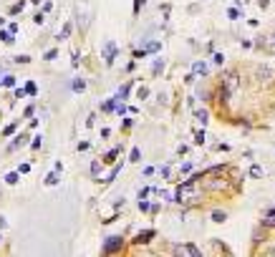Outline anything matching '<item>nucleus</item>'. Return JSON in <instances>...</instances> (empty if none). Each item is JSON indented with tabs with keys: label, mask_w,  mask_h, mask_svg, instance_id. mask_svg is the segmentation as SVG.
<instances>
[{
	"label": "nucleus",
	"mask_w": 275,
	"mask_h": 257,
	"mask_svg": "<svg viewBox=\"0 0 275 257\" xmlns=\"http://www.w3.org/2000/svg\"><path fill=\"white\" fill-rule=\"evenodd\" d=\"M116 154H119V149H114V151H109V154H106V161H114V156H116Z\"/></svg>",
	"instance_id": "obj_20"
},
{
	"label": "nucleus",
	"mask_w": 275,
	"mask_h": 257,
	"mask_svg": "<svg viewBox=\"0 0 275 257\" xmlns=\"http://www.w3.org/2000/svg\"><path fill=\"white\" fill-rule=\"evenodd\" d=\"M177 252H179V254H192V257H197V254H199V249H197L194 244H184V247H177Z\"/></svg>",
	"instance_id": "obj_4"
},
{
	"label": "nucleus",
	"mask_w": 275,
	"mask_h": 257,
	"mask_svg": "<svg viewBox=\"0 0 275 257\" xmlns=\"http://www.w3.org/2000/svg\"><path fill=\"white\" fill-rule=\"evenodd\" d=\"M222 61H225V56H222V53H215V63H217V66H220V63H222Z\"/></svg>",
	"instance_id": "obj_22"
},
{
	"label": "nucleus",
	"mask_w": 275,
	"mask_h": 257,
	"mask_svg": "<svg viewBox=\"0 0 275 257\" xmlns=\"http://www.w3.org/2000/svg\"><path fill=\"white\" fill-rule=\"evenodd\" d=\"M194 71H197V73H207V66H204V63H197Z\"/></svg>",
	"instance_id": "obj_15"
},
{
	"label": "nucleus",
	"mask_w": 275,
	"mask_h": 257,
	"mask_svg": "<svg viewBox=\"0 0 275 257\" xmlns=\"http://www.w3.org/2000/svg\"><path fill=\"white\" fill-rule=\"evenodd\" d=\"M71 31H74V26H71V23H66V26L61 28V36H58V41H66V38L71 36Z\"/></svg>",
	"instance_id": "obj_8"
},
{
	"label": "nucleus",
	"mask_w": 275,
	"mask_h": 257,
	"mask_svg": "<svg viewBox=\"0 0 275 257\" xmlns=\"http://www.w3.org/2000/svg\"><path fill=\"white\" fill-rule=\"evenodd\" d=\"M3 86H16V78H13V76H6V78H3Z\"/></svg>",
	"instance_id": "obj_12"
},
{
	"label": "nucleus",
	"mask_w": 275,
	"mask_h": 257,
	"mask_svg": "<svg viewBox=\"0 0 275 257\" xmlns=\"http://www.w3.org/2000/svg\"><path fill=\"white\" fill-rule=\"evenodd\" d=\"M192 192H194V182L189 179V182H184V184L177 189V202H184V197H189Z\"/></svg>",
	"instance_id": "obj_1"
},
{
	"label": "nucleus",
	"mask_w": 275,
	"mask_h": 257,
	"mask_svg": "<svg viewBox=\"0 0 275 257\" xmlns=\"http://www.w3.org/2000/svg\"><path fill=\"white\" fill-rule=\"evenodd\" d=\"M235 89H237V78H235V73H230V76L225 78V96L230 99V96L235 94Z\"/></svg>",
	"instance_id": "obj_3"
},
{
	"label": "nucleus",
	"mask_w": 275,
	"mask_h": 257,
	"mask_svg": "<svg viewBox=\"0 0 275 257\" xmlns=\"http://www.w3.org/2000/svg\"><path fill=\"white\" fill-rule=\"evenodd\" d=\"M0 41H3V43H13V38H11V33H8V31L0 33Z\"/></svg>",
	"instance_id": "obj_10"
},
{
	"label": "nucleus",
	"mask_w": 275,
	"mask_h": 257,
	"mask_svg": "<svg viewBox=\"0 0 275 257\" xmlns=\"http://www.w3.org/2000/svg\"><path fill=\"white\" fill-rule=\"evenodd\" d=\"M197 119H199V124H204L207 121V111H197Z\"/></svg>",
	"instance_id": "obj_16"
},
{
	"label": "nucleus",
	"mask_w": 275,
	"mask_h": 257,
	"mask_svg": "<svg viewBox=\"0 0 275 257\" xmlns=\"http://www.w3.org/2000/svg\"><path fill=\"white\" fill-rule=\"evenodd\" d=\"M0 86H3V81H0Z\"/></svg>",
	"instance_id": "obj_25"
},
{
	"label": "nucleus",
	"mask_w": 275,
	"mask_h": 257,
	"mask_svg": "<svg viewBox=\"0 0 275 257\" xmlns=\"http://www.w3.org/2000/svg\"><path fill=\"white\" fill-rule=\"evenodd\" d=\"M139 156H142V154H139V149H134V151H131V161H139Z\"/></svg>",
	"instance_id": "obj_24"
},
{
	"label": "nucleus",
	"mask_w": 275,
	"mask_h": 257,
	"mask_svg": "<svg viewBox=\"0 0 275 257\" xmlns=\"http://www.w3.org/2000/svg\"><path fill=\"white\" fill-rule=\"evenodd\" d=\"M212 219H215V222H225V212H215Z\"/></svg>",
	"instance_id": "obj_14"
},
{
	"label": "nucleus",
	"mask_w": 275,
	"mask_h": 257,
	"mask_svg": "<svg viewBox=\"0 0 275 257\" xmlns=\"http://www.w3.org/2000/svg\"><path fill=\"white\" fill-rule=\"evenodd\" d=\"M116 56V43H106V63H114Z\"/></svg>",
	"instance_id": "obj_6"
},
{
	"label": "nucleus",
	"mask_w": 275,
	"mask_h": 257,
	"mask_svg": "<svg viewBox=\"0 0 275 257\" xmlns=\"http://www.w3.org/2000/svg\"><path fill=\"white\" fill-rule=\"evenodd\" d=\"M33 21H36V23H38V26H41V23H43V21H46V18H43V13H36V18H33Z\"/></svg>",
	"instance_id": "obj_21"
},
{
	"label": "nucleus",
	"mask_w": 275,
	"mask_h": 257,
	"mask_svg": "<svg viewBox=\"0 0 275 257\" xmlns=\"http://www.w3.org/2000/svg\"><path fill=\"white\" fill-rule=\"evenodd\" d=\"M262 51H265V53H270V56L275 53V36H267V41L262 43Z\"/></svg>",
	"instance_id": "obj_5"
},
{
	"label": "nucleus",
	"mask_w": 275,
	"mask_h": 257,
	"mask_svg": "<svg viewBox=\"0 0 275 257\" xmlns=\"http://www.w3.org/2000/svg\"><path fill=\"white\" fill-rule=\"evenodd\" d=\"M119 244H121V237H109V242L104 244V249H106V252H111V249H116Z\"/></svg>",
	"instance_id": "obj_7"
},
{
	"label": "nucleus",
	"mask_w": 275,
	"mask_h": 257,
	"mask_svg": "<svg viewBox=\"0 0 275 257\" xmlns=\"http://www.w3.org/2000/svg\"><path fill=\"white\" fill-rule=\"evenodd\" d=\"M74 89H76V91H84V89H86V83H84V81H76V83H74Z\"/></svg>",
	"instance_id": "obj_18"
},
{
	"label": "nucleus",
	"mask_w": 275,
	"mask_h": 257,
	"mask_svg": "<svg viewBox=\"0 0 275 257\" xmlns=\"http://www.w3.org/2000/svg\"><path fill=\"white\" fill-rule=\"evenodd\" d=\"M149 237H154V232H142L136 234V242H149Z\"/></svg>",
	"instance_id": "obj_9"
},
{
	"label": "nucleus",
	"mask_w": 275,
	"mask_h": 257,
	"mask_svg": "<svg viewBox=\"0 0 275 257\" xmlns=\"http://www.w3.org/2000/svg\"><path fill=\"white\" fill-rule=\"evenodd\" d=\"M26 94H31V96H33V94H36V83H28V86H26Z\"/></svg>",
	"instance_id": "obj_19"
},
{
	"label": "nucleus",
	"mask_w": 275,
	"mask_h": 257,
	"mask_svg": "<svg viewBox=\"0 0 275 257\" xmlns=\"http://www.w3.org/2000/svg\"><path fill=\"white\" fill-rule=\"evenodd\" d=\"M255 76H257V81H262V83H270V81H272V68H267V66H260Z\"/></svg>",
	"instance_id": "obj_2"
},
{
	"label": "nucleus",
	"mask_w": 275,
	"mask_h": 257,
	"mask_svg": "<svg viewBox=\"0 0 275 257\" xmlns=\"http://www.w3.org/2000/svg\"><path fill=\"white\" fill-rule=\"evenodd\" d=\"M6 179H8V184H16V182H18V174H16V172H11Z\"/></svg>",
	"instance_id": "obj_13"
},
{
	"label": "nucleus",
	"mask_w": 275,
	"mask_h": 257,
	"mask_svg": "<svg viewBox=\"0 0 275 257\" xmlns=\"http://www.w3.org/2000/svg\"><path fill=\"white\" fill-rule=\"evenodd\" d=\"M194 141H197V144H202V141H204V134H202V131H197V136H194Z\"/></svg>",
	"instance_id": "obj_23"
},
{
	"label": "nucleus",
	"mask_w": 275,
	"mask_h": 257,
	"mask_svg": "<svg viewBox=\"0 0 275 257\" xmlns=\"http://www.w3.org/2000/svg\"><path fill=\"white\" fill-rule=\"evenodd\" d=\"M250 174H252V177H262V169H260V166H252Z\"/></svg>",
	"instance_id": "obj_17"
},
{
	"label": "nucleus",
	"mask_w": 275,
	"mask_h": 257,
	"mask_svg": "<svg viewBox=\"0 0 275 257\" xmlns=\"http://www.w3.org/2000/svg\"><path fill=\"white\" fill-rule=\"evenodd\" d=\"M56 182H58V174H56V172L46 177V184H56Z\"/></svg>",
	"instance_id": "obj_11"
}]
</instances>
